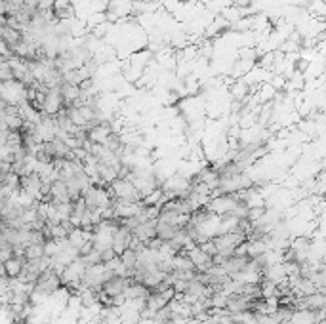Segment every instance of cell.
Wrapping results in <instances>:
<instances>
[{
	"mask_svg": "<svg viewBox=\"0 0 326 324\" xmlns=\"http://www.w3.org/2000/svg\"><path fill=\"white\" fill-rule=\"evenodd\" d=\"M197 179L200 183H204L210 191H215L218 189V185H220V172H218V168L215 166H208L204 170H200L199 175H197Z\"/></svg>",
	"mask_w": 326,
	"mask_h": 324,
	"instance_id": "cell-6",
	"label": "cell"
},
{
	"mask_svg": "<svg viewBox=\"0 0 326 324\" xmlns=\"http://www.w3.org/2000/svg\"><path fill=\"white\" fill-rule=\"evenodd\" d=\"M183 254H187V258H189V261L193 263V267H195L197 273H206L208 269L214 265V263H212V256L202 252L199 246H195L189 252H183Z\"/></svg>",
	"mask_w": 326,
	"mask_h": 324,
	"instance_id": "cell-1",
	"label": "cell"
},
{
	"mask_svg": "<svg viewBox=\"0 0 326 324\" xmlns=\"http://www.w3.org/2000/svg\"><path fill=\"white\" fill-rule=\"evenodd\" d=\"M6 2H10V4H16V6H19V8H23V0H6Z\"/></svg>",
	"mask_w": 326,
	"mask_h": 324,
	"instance_id": "cell-20",
	"label": "cell"
},
{
	"mask_svg": "<svg viewBox=\"0 0 326 324\" xmlns=\"http://www.w3.org/2000/svg\"><path fill=\"white\" fill-rule=\"evenodd\" d=\"M6 275V269H4V263H0V277H4Z\"/></svg>",
	"mask_w": 326,
	"mask_h": 324,
	"instance_id": "cell-22",
	"label": "cell"
},
{
	"mask_svg": "<svg viewBox=\"0 0 326 324\" xmlns=\"http://www.w3.org/2000/svg\"><path fill=\"white\" fill-rule=\"evenodd\" d=\"M12 256H14L12 250H2V248H0V263H4L6 260H10Z\"/></svg>",
	"mask_w": 326,
	"mask_h": 324,
	"instance_id": "cell-19",
	"label": "cell"
},
{
	"mask_svg": "<svg viewBox=\"0 0 326 324\" xmlns=\"http://www.w3.org/2000/svg\"><path fill=\"white\" fill-rule=\"evenodd\" d=\"M40 187H42V177H40L37 172L25 175V177H21V182H19V189L25 191V193H27L29 197L34 198V200L40 198Z\"/></svg>",
	"mask_w": 326,
	"mask_h": 324,
	"instance_id": "cell-3",
	"label": "cell"
},
{
	"mask_svg": "<svg viewBox=\"0 0 326 324\" xmlns=\"http://www.w3.org/2000/svg\"><path fill=\"white\" fill-rule=\"evenodd\" d=\"M0 40H2V42H6V44H8V48L12 50V48L16 46L17 42L21 40V32L14 31V29H10V27H6V25H4V27L0 29ZM12 54H14V52H12Z\"/></svg>",
	"mask_w": 326,
	"mask_h": 324,
	"instance_id": "cell-11",
	"label": "cell"
},
{
	"mask_svg": "<svg viewBox=\"0 0 326 324\" xmlns=\"http://www.w3.org/2000/svg\"><path fill=\"white\" fill-rule=\"evenodd\" d=\"M67 240H69V244L73 246V248H77L79 250L80 246L84 244V242H88V240H92V233H88V231H82L80 227H75V229L67 235Z\"/></svg>",
	"mask_w": 326,
	"mask_h": 324,
	"instance_id": "cell-9",
	"label": "cell"
},
{
	"mask_svg": "<svg viewBox=\"0 0 326 324\" xmlns=\"http://www.w3.org/2000/svg\"><path fill=\"white\" fill-rule=\"evenodd\" d=\"M101 254V263H107V261H111L113 258H117V254L113 252V248H107V250H103Z\"/></svg>",
	"mask_w": 326,
	"mask_h": 324,
	"instance_id": "cell-18",
	"label": "cell"
},
{
	"mask_svg": "<svg viewBox=\"0 0 326 324\" xmlns=\"http://www.w3.org/2000/svg\"><path fill=\"white\" fill-rule=\"evenodd\" d=\"M175 231H177V227H174V225H170V223H164V222H159V220H157L155 233H157V238H159V240H162V242H168V240H170V238L175 235Z\"/></svg>",
	"mask_w": 326,
	"mask_h": 324,
	"instance_id": "cell-10",
	"label": "cell"
},
{
	"mask_svg": "<svg viewBox=\"0 0 326 324\" xmlns=\"http://www.w3.org/2000/svg\"><path fill=\"white\" fill-rule=\"evenodd\" d=\"M50 202H54V204L71 202L69 191H67V183L61 182V179H54V182H50Z\"/></svg>",
	"mask_w": 326,
	"mask_h": 324,
	"instance_id": "cell-5",
	"label": "cell"
},
{
	"mask_svg": "<svg viewBox=\"0 0 326 324\" xmlns=\"http://www.w3.org/2000/svg\"><path fill=\"white\" fill-rule=\"evenodd\" d=\"M23 263H25V258L21 256H12L10 260L4 261V269H6V277L10 278H17L19 277V273H21V269H23Z\"/></svg>",
	"mask_w": 326,
	"mask_h": 324,
	"instance_id": "cell-7",
	"label": "cell"
},
{
	"mask_svg": "<svg viewBox=\"0 0 326 324\" xmlns=\"http://www.w3.org/2000/svg\"><path fill=\"white\" fill-rule=\"evenodd\" d=\"M6 27H10V29H14V31L21 32V23L17 21V17H6Z\"/></svg>",
	"mask_w": 326,
	"mask_h": 324,
	"instance_id": "cell-17",
	"label": "cell"
},
{
	"mask_svg": "<svg viewBox=\"0 0 326 324\" xmlns=\"http://www.w3.org/2000/svg\"><path fill=\"white\" fill-rule=\"evenodd\" d=\"M128 284H130V278L119 277V275H111V277L103 282V286H101V292H103L105 296H109V298L122 296Z\"/></svg>",
	"mask_w": 326,
	"mask_h": 324,
	"instance_id": "cell-2",
	"label": "cell"
},
{
	"mask_svg": "<svg viewBox=\"0 0 326 324\" xmlns=\"http://www.w3.org/2000/svg\"><path fill=\"white\" fill-rule=\"evenodd\" d=\"M130 240H132V233H130V231H128L124 225H119V227H117V231L113 233V242H111L113 252L117 254V256H120V254H122L128 248Z\"/></svg>",
	"mask_w": 326,
	"mask_h": 324,
	"instance_id": "cell-4",
	"label": "cell"
},
{
	"mask_svg": "<svg viewBox=\"0 0 326 324\" xmlns=\"http://www.w3.org/2000/svg\"><path fill=\"white\" fill-rule=\"evenodd\" d=\"M120 261H122V265H124V269H126V278L132 277V271H134L135 263H137V256H135L134 250H130V248H126L124 252L119 256Z\"/></svg>",
	"mask_w": 326,
	"mask_h": 324,
	"instance_id": "cell-12",
	"label": "cell"
},
{
	"mask_svg": "<svg viewBox=\"0 0 326 324\" xmlns=\"http://www.w3.org/2000/svg\"><path fill=\"white\" fill-rule=\"evenodd\" d=\"M6 105H8V103L4 101V99H2V97H0V113L4 111V109H6Z\"/></svg>",
	"mask_w": 326,
	"mask_h": 324,
	"instance_id": "cell-21",
	"label": "cell"
},
{
	"mask_svg": "<svg viewBox=\"0 0 326 324\" xmlns=\"http://www.w3.org/2000/svg\"><path fill=\"white\" fill-rule=\"evenodd\" d=\"M25 260H37L40 256H44V242L42 244H27L23 248Z\"/></svg>",
	"mask_w": 326,
	"mask_h": 324,
	"instance_id": "cell-13",
	"label": "cell"
},
{
	"mask_svg": "<svg viewBox=\"0 0 326 324\" xmlns=\"http://www.w3.org/2000/svg\"><path fill=\"white\" fill-rule=\"evenodd\" d=\"M122 296H124V300L126 301L137 300V298H147V296H149V288L143 284H139V282H130Z\"/></svg>",
	"mask_w": 326,
	"mask_h": 324,
	"instance_id": "cell-8",
	"label": "cell"
},
{
	"mask_svg": "<svg viewBox=\"0 0 326 324\" xmlns=\"http://www.w3.org/2000/svg\"><path fill=\"white\" fill-rule=\"evenodd\" d=\"M37 10H39V12H50V10H54V0H39Z\"/></svg>",
	"mask_w": 326,
	"mask_h": 324,
	"instance_id": "cell-16",
	"label": "cell"
},
{
	"mask_svg": "<svg viewBox=\"0 0 326 324\" xmlns=\"http://www.w3.org/2000/svg\"><path fill=\"white\" fill-rule=\"evenodd\" d=\"M80 260L86 263V267H90V265H97V263H101V254H99V250H92V252H88L86 256H79Z\"/></svg>",
	"mask_w": 326,
	"mask_h": 324,
	"instance_id": "cell-14",
	"label": "cell"
},
{
	"mask_svg": "<svg viewBox=\"0 0 326 324\" xmlns=\"http://www.w3.org/2000/svg\"><path fill=\"white\" fill-rule=\"evenodd\" d=\"M14 80V75H12V69H10L8 61L0 65V82H12Z\"/></svg>",
	"mask_w": 326,
	"mask_h": 324,
	"instance_id": "cell-15",
	"label": "cell"
}]
</instances>
